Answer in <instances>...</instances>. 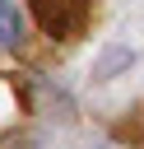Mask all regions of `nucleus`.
Instances as JSON below:
<instances>
[{"label": "nucleus", "mask_w": 144, "mask_h": 149, "mask_svg": "<svg viewBox=\"0 0 144 149\" xmlns=\"http://www.w3.org/2000/svg\"><path fill=\"white\" fill-rule=\"evenodd\" d=\"M33 14H37V23H42L46 37L65 42V37L84 33V23L93 14V0H33Z\"/></svg>", "instance_id": "f257e3e1"}, {"label": "nucleus", "mask_w": 144, "mask_h": 149, "mask_svg": "<svg viewBox=\"0 0 144 149\" xmlns=\"http://www.w3.org/2000/svg\"><path fill=\"white\" fill-rule=\"evenodd\" d=\"M130 61H135L130 47H102V56L93 61V74H98V79H111V74H121Z\"/></svg>", "instance_id": "f03ea898"}, {"label": "nucleus", "mask_w": 144, "mask_h": 149, "mask_svg": "<svg viewBox=\"0 0 144 149\" xmlns=\"http://www.w3.org/2000/svg\"><path fill=\"white\" fill-rule=\"evenodd\" d=\"M19 33H23V19L14 0H0V47H19Z\"/></svg>", "instance_id": "7ed1b4c3"}, {"label": "nucleus", "mask_w": 144, "mask_h": 149, "mask_svg": "<svg viewBox=\"0 0 144 149\" xmlns=\"http://www.w3.org/2000/svg\"><path fill=\"white\" fill-rule=\"evenodd\" d=\"M0 149H37V135H28V130H14V135H0Z\"/></svg>", "instance_id": "20e7f679"}]
</instances>
